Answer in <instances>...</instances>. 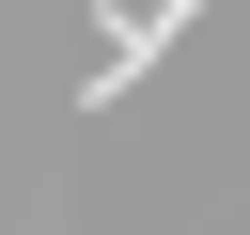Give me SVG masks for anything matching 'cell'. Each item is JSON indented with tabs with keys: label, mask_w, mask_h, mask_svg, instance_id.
<instances>
[{
	"label": "cell",
	"mask_w": 250,
	"mask_h": 235,
	"mask_svg": "<svg viewBox=\"0 0 250 235\" xmlns=\"http://www.w3.org/2000/svg\"><path fill=\"white\" fill-rule=\"evenodd\" d=\"M188 31H203V0H141V16H125V31L94 47V78H78V110H125V94H141V78H156V63L188 47Z\"/></svg>",
	"instance_id": "cell-1"
}]
</instances>
